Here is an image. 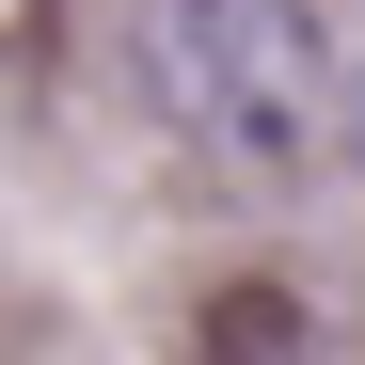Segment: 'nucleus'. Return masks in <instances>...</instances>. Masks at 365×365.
<instances>
[{"label": "nucleus", "mask_w": 365, "mask_h": 365, "mask_svg": "<svg viewBox=\"0 0 365 365\" xmlns=\"http://www.w3.org/2000/svg\"><path fill=\"white\" fill-rule=\"evenodd\" d=\"M143 80L159 111L191 128L207 159H318L334 143V48H318V0H159L143 16Z\"/></svg>", "instance_id": "nucleus-1"}, {"label": "nucleus", "mask_w": 365, "mask_h": 365, "mask_svg": "<svg viewBox=\"0 0 365 365\" xmlns=\"http://www.w3.org/2000/svg\"><path fill=\"white\" fill-rule=\"evenodd\" d=\"M334 143H349V159H365V64H349V80H334Z\"/></svg>", "instance_id": "nucleus-2"}]
</instances>
